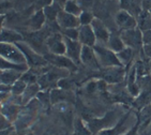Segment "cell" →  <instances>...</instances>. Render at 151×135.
<instances>
[{
  "mask_svg": "<svg viewBox=\"0 0 151 135\" xmlns=\"http://www.w3.org/2000/svg\"><path fill=\"white\" fill-rule=\"evenodd\" d=\"M91 27H92L93 32L96 34V43L102 45L107 43L109 38H111V34H109V31L107 30V28H106L104 24L102 23L100 19L94 18L92 23H91Z\"/></svg>",
  "mask_w": 151,
  "mask_h": 135,
  "instance_id": "11",
  "label": "cell"
},
{
  "mask_svg": "<svg viewBox=\"0 0 151 135\" xmlns=\"http://www.w3.org/2000/svg\"><path fill=\"white\" fill-rule=\"evenodd\" d=\"M121 39L123 43L127 45V47H130V48H136L144 44L142 43V33L137 29L122 31Z\"/></svg>",
  "mask_w": 151,
  "mask_h": 135,
  "instance_id": "7",
  "label": "cell"
},
{
  "mask_svg": "<svg viewBox=\"0 0 151 135\" xmlns=\"http://www.w3.org/2000/svg\"><path fill=\"white\" fill-rule=\"evenodd\" d=\"M63 37L74 41H78V28H72V29H64Z\"/></svg>",
  "mask_w": 151,
  "mask_h": 135,
  "instance_id": "26",
  "label": "cell"
},
{
  "mask_svg": "<svg viewBox=\"0 0 151 135\" xmlns=\"http://www.w3.org/2000/svg\"><path fill=\"white\" fill-rule=\"evenodd\" d=\"M9 70H15V71H19V72H27L28 71V65H15L13 62L6 60V59L2 58L0 56V71L3 72V71H9Z\"/></svg>",
  "mask_w": 151,
  "mask_h": 135,
  "instance_id": "17",
  "label": "cell"
},
{
  "mask_svg": "<svg viewBox=\"0 0 151 135\" xmlns=\"http://www.w3.org/2000/svg\"><path fill=\"white\" fill-rule=\"evenodd\" d=\"M64 11L74 15V16H77V17H79L81 14L83 13L81 8L78 6V3L75 2L74 0H68V2L64 6Z\"/></svg>",
  "mask_w": 151,
  "mask_h": 135,
  "instance_id": "22",
  "label": "cell"
},
{
  "mask_svg": "<svg viewBox=\"0 0 151 135\" xmlns=\"http://www.w3.org/2000/svg\"><path fill=\"white\" fill-rule=\"evenodd\" d=\"M11 126H12L11 121L8 120V119H6V118L4 117L1 113H0V131L9 129V128H11Z\"/></svg>",
  "mask_w": 151,
  "mask_h": 135,
  "instance_id": "27",
  "label": "cell"
},
{
  "mask_svg": "<svg viewBox=\"0 0 151 135\" xmlns=\"http://www.w3.org/2000/svg\"><path fill=\"white\" fill-rule=\"evenodd\" d=\"M78 41L81 43L83 46L93 47L96 44V34L93 32L91 25L81 26L78 28Z\"/></svg>",
  "mask_w": 151,
  "mask_h": 135,
  "instance_id": "9",
  "label": "cell"
},
{
  "mask_svg": "<svg viewBox=\"0 0 151 135\" xmlns=\"http://www.w3.org/2000/svg\"><path fill=\"white\" fill-rule=\"evenodd\" d=\"M107 45L108 48L111 50L113 52H115L116 54L121 52L122 50H124L127 47L124 43H123V41H122L121 37H117V35H111V38H109V40L107 42Z\"/></svg>",
  "mask_w": 151,
  "mask_h": 135,
  "instance_id": "19",
  "label": "cell"
},
{
  "mask_svg": "<svg viewBox=\"0 0 151 135\" xmlns=\"http://www.w3.org/2000/svg\"><path fill=\"white\" fill-rule=\"evenodd\" d=\"M46 46L50 54L54 55H65V42L64 37L60 33H54L46 39Z\"/></svg>",
  "mask_w": 151,
  "mask_h": 135,
  "instance_id": "4",
  "label": "cell"
},
{
  "mask_svg": "<svg viewBox=\"0 0 151 135\" xmlns=\"http://www.w3.org/2000/svg\"><path fill=\"white\" fill-rule=\"evenodd\" d=\"M64 42H65V56L70 58L75 65L81 62V55L83 45L79 41H74L71 39H68L64 37Z\"/></svg>",
  "mask_w": 151,
  "mask_h": 135,
  "instance_id": "5",
  "label": "cell"
},
{
  "mask_svg": "<svg viewBox=\"0 0 151 135\" xmlns=\"http://www.w3.org/2000/svg\"><path fill=\"white\" fill-rule=\"evenodd\" d=\"M117 57H118V59H119V61L121 62L122 65H127V63L130 62V60L132 58V48L125 47L124 50H122L121 52L117 53Z\"/></svg>",
  "mask_w": 151,
  "mask_h": 135,
  "instance_id": "24",
  "label": "cell"
},
{
  "mask_svg": "<svg viewBox=\"0 0 151 135\" xmlns=\"http://www.w3.org/2000/svg\"><path fill=\"white\" fill-rule=\"evenodd\" d=\"M19 113H20L19 105H15V104H12V103H3L2 106H1V114L8 120L11 121L12 124L17 120Z\"/></svg>",
  "mask_w": 151,
  "mask_h": 135,
  "instance_id": "14",
  "label": "cell"
},
{
  "mask_svg": "<svg viewBox=\"0 0 151 135\" xmlns=\"http://www.w3.org/2000/svg\"><path fill=\"white\" fill-rule=\"evenodd\" d=\"M57 24L59 27H61L62 29H72V28H79L81 27V22H79V17L74 16V15L68 13L63 10H61L59 12L57 19H56Z\"/></svg>",
  "mask_w": 151,
  "mask_h": 135,
  "instance_id": "6",
  "label": "cell"
},
{
  "mask_svg": "<svg viewBox=\"0 0 151 135\" xmlns=\"http://www.w3.org/2000/svg\"><path fill=\"white\" fill-rule=\"evenodd\" d=\"M94 19L91 13L88 11H84L79 16V22H81V26H86V25H91L92 21Z\"/></svg>",
  "mask_w": 151,
  "mask_h": 135,
  "instance_id": "25",
  "label": "cell"
},
{
  "mask_svg": "<svg viewBox=\"0 0 151 135\" xmlns=\"http://www.w3.org/2000/svg\"><path fill=\"white\" fill-rule=\"evenodd\" d=\"M23 75V72L15 70H9V71H3L0 74V83L3 85L12 86L14 83H16L18 79H20Z\"/></svg>",
  "mask_w": 151,
  "mask_h": 135,
  "instance_id": "16",
  "label": "cell"
},
{
  "mask_svg": "<svg viewBox=\"0 0 151 135\" xmlns=\"http://www.w3.org/2000/svg\"><path fill=\"white\" fill-rule=\"evenodd\" d=\"M144 50H145V54H146V55L151 58V44L144 45Z\"/></svg>",
  "mask_w": 151,
  "mask_h": 135,
  "instance_id": "32",
  "label": "cell"
},
{
  "mask_svg": "<svg viewBox=\"0 0 151 135\" xmlns=\"http://www.w3.org/2000/svg\"><path fill=\"white\" fill-rule=\"evenodd\" d=\"M75 130H76V134L77 135H89L88 129H86V128L81 124V121H76Z\"/></svg>",
  "mask_w": 151,
  "mask_h": 135,
  "instance_id": "28",
  "label": "cell"
},
{
  "mask_svg": "<svg viewBox=\"0 0 151 135\" xmlns=\"http://www.w3.org/2000/svg\"><path fill=\"white\" fill-rule=\"evenodd\" d=\"M44 58L46 59L48 62H52V65H55L56 67L60 68V69L70 70V71L77 70V67H76L75 63L70 58H68L65 55H54V54H50V55L44 56Z\"/></svg>",
  "mask_w": 151,
  "mask_h": 135,
  "instance_id": "8",
  "label": "cell"
},
{
  "mask_svg": "<svg viewBox=\"0 0 151 135\" xmlns=\"http://www.w3.org/2000/svg\"><path fill=\"white\" fill-rule=\"evenodd\" d=\"M8 6H9V4H6V3H1V4H0V15H2L3 13L6 11V9L9 8Z\"/></svg>",
  "mask_w": 151,
  "mask_h": 135,
  "instance_id": "33",
  "label": "cell"
},
{
  "mask_svg": "<svg viewBox=\"0 0 151 135\" xmlns=\"http://www.w3.org/2000/svg\"><path fill=\"white\" fill-rule=\"evenodd\" d=\"M93 50L101 67L111 68V67H122L121 62L117 57V54L109 50L108 47L103 46L102 44L96 43L93 46Z\"/></svg>",
  "mask_w": 151,
  "mask_h": 135,
  "instance_id": "1",
  "label": "cell"
},
{
  "mask_svg": "<svg viewBox=\"0 0 151 135\" xmlns=\"http://www.w3.org/2000/svg\"><path fill=\"white\" fill-rule=\"evenodd\" d=\"M44 23H45V15H44V12L39 11L30 18L29 25L33 30H39L42 28Z\"/></svg>",
  "mask_w": 151,
  "mask_h": 135,
  "instance_id": "20",
  "label": "cell"
},
{
  "mask_svg": "<svg viewBox=\"0 0 151 135\" xmlns=\"http://www.w3.org/2000/svg\"><path fill=\"white\" fill-rule=\"evenodd\" d=\"M124 70L122 67H111L107 68L103 73V79L105 82L113 83H119L123 78Z\"/></svg>",
  "mask_w": 151,
  "mask_h": 135,
  "instance_id": "13",
  "label": "cell"
},
{
  "mask_svg": "<svg viewBox=\"0 0 151 135\" xmlns=\"http://www.w3.org/2000/svg\"><path fill=\"white\" fill-rule=\"evenodd\" d=\"M61 6H59L58 4H50V6H47L44 8V15H45V18H47L48 21H56L57 19V16H58L59 12Z\"/></svg>",
  "mask_w": 151,
  "mask_h": 135,
  "instance_id": "21",
  "label": "cell"
},
{
  "mask_svg": "<svg viewBox=\"0 0 151 135\" xmlns=\"http://www.w3.org/2000/svg\"><path fill=\"white\" fill-rule=\"evenodd\" d=\"M78 6L83 9H88V8H91L93 3V0H78L77 1Z\"/></svg>",
  "mask_w": 151,
  "mask_h": 135,
  "instance_id": "30",
  "label": "cell"
},
{
  "mask_svg": "<svg viewBox=\"0 0 151 135\" xmlns=\"http://www.w3.org/2000/svg\"><path fill=\"white\" fill-rule=\"evenodd\" d=\"M0 135H17V133H16V130H15L14 126H11L9 129L0 131Z\"/></svg>",
  "mask_w": 151,
  "mask_h": 135,
  "instance_id": "31",
  "label": "cell"
},
{
  "mask_svg": "<svg viewBox=\"0 0 151 135\" xmlns=\"http://www.w3.org/2000/svg\"><path fill=\"white\" fill-rule=\"evenodd\" d=\"M0 56L15 65H27V60L23 52L18 48L16 44L0 43Z\"/></svg>",
  "mask_w": 151,
  "mask_h": 135,
  "instance_id": "2",
  "label": "cell"
},
{
  "mask_svg": "<svg viewBox=\"0 0 151 135\" xmlns=\"http://www.w3.org/2000/svg\"><path fill=\"white\" fill-rule=\"evenodd\" d=\"M81 62L84 63L85 65H87V67L92 68V69H100V67H101L98 59H96L93 47L90 46H83L81 55Z\"/></svg>",
  "mask_w": 151,
  "mask_h": 135,
  "instance_id": "12",
  "label": "cell"
},
{
  "mask_svg": "<svg viewBox=\"0 0 151 135\" xmlns=\"http://www.w3.org/2000/svg\"><path fill=\"white\" fill-rule=\"evenodd\" d=\"M3 19H4V16H3V15H0V32L2 31V23H3Z\"/></svg>",
  "mask_w": 151,
  "mask_h": 135,
  "instance_id": "36",
  "label": "cell"
},
{
  "mask_svg": "<svg viewBox=\"0 0 151 135\" xmlns=\"http://www.w3.org/2000/svg\"><path fill=\"white\" fill-rule=\"evenodd\" d=\"M27 86L28 85L24 80L18 79L17 82L14 83L11 86V94H13V96H22L24 93V91L26 90Z\"/></svg>",
  "mask_w": 151,
  "mask_h": 135,
  "instance_id": "23",
  "label": "cell"
},
{
  "mask_svg": "<svg viewBox=\"0 0 151 135\" xmlns=\"http://www.w3.org/2000/svg\"><path fill=\"white\" fill-rule=\"evenodd\" d=\"M1 73H2V72H1V71H0V74H1Z\"/></svg>",
  "mask_w": 151,
  "mask_h": 135,
  "instance_id": "38",
  "label": "cell"
},
{
  "mask_svg": "<svg viewBox=\"0 0 151 135\" xmlns=\"http://www.w3.org/2000/svg\"><path fill=\"white\" fill-rule=\"evenodd\" d=\"M27 135H33V134H32V133H29V134H27Z\"/></svg>",
  "mask_w": 151,
  "mask_h": 135,
  "instance_id": "37",
  "label": "cell"
},
{
  "mask_svg": "<svg viewBox=\"0 0 151 135\" xmlns=\"http://www.w3.org/2000/svg\"><path fill=\"white\" fill-rule=\"evenodd\" d=\"M142 43H144V45L151 44V29L144 30V32H142Z\"/></svg>",
  "mask_w": 151,
  "mask_h": 135,
  "instance_id": "29",
  "label": "cell"
},
{
  "mask_svg": "<svg viewBox=\"0 0 151 135\" xmlns=\"http://www.w3.org/2000/svg\"><path fill=\"white\" fill-rule=\"evenodd\" d=\"M23 41L22 34L14 30L10 29H2L0 32V43H11V44H16L18 42Z\"/></svg>",
  "mask_w": 151,
  "mask_h": 135,
  "instance_id": "15",
  "label": "cell"
},
{
  "mask_svg": "<svg viewBox=\"0 0 151 135\" xmlns=\"http://www.w3.org/2000/svg\"><path fill=\"white\" fill-rule=\"evenodd\" d=\"M116 24L123 31L135 29L137 26V22L135 21V18L128 11H125V10H122V11L117 13Z\"/></svg>",
  "mask_w": 151,
  "mask_h": 135,
  "instance_id": "10",
  "label": "cell"
},
{
  "mask_svg": "<svg viewBox=\"0 0 151 135\" xmlns=\"http://www.w3.org/2000/svg\"><path fill=\"white\" fill-rule=\"evenodd\" d=\"M16 45L18 46L22 52H23L24 56L26 58L27 60V65L28 67H35V68H39V67H44V65L47 63V60L44 57H42L41 55H39L37 52H35L33 48L29 46V45L25 43V42H18L16 43Z\"/></svg>",
  "mask_w": 151,
  "mask_h": 135,
  "instance_id": "3",
  "label": "cell"
},
{
  "mask_svg": "<svg viewBox=\"0 0 151 135\" xmlns=\"http://www.w3.org/2000/svg\"><path fill=\"white\" fill-rule=\"evenodd\" d=\"M40 86L39 84H31V85L27 86L26 90L24 91V93L22 94V99H23V105H26L29 102H31V100L35 97H37L39 90H40Z\"/></svg>",
  "mask_w": 151,
  "mask_h": 135,
  "instance_id": "18",
  "label": "cell"
},
{
  "mask_svg": "<svg viewBox=\"0 0 151 135\" xmlns=\"http://www.w3.org/2000/svg\"><path fill=\"white\" fill-rule=\"evenodd\" d=\"M67 2H68V0H54V3L58 4L59 6H63V8Z\"/></svg>",
  "mask_w": 151,
  "mask_h": 135,
  "instance_id": "34",
  "label": "cell"
},
{
  "mask_svg": "<svg viewBox=\"0 0 151 135\" xmlns=\"http://www.w3.org/2000/svg\"><path fill=\"white\" fill-rule=\"evenodd\" d=\"M43 135H58V133H57V131H52V130H47V131H45V132H44Z\"/></svg>",
  "mask_w": 151,
  "mask_h": 135,
  "instance_id": "35",
  "label": "cell"
}]
</instances>
